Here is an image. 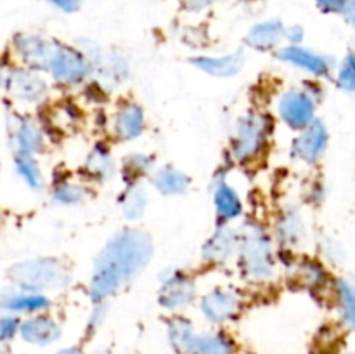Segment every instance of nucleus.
I'll list each match as a JSON object with an SVG mask.
<instances>
[{
  "mask_svg": "<svg viewBox=\"0 0 355 354\" xmlns=\"http://www.w3.org/2000/svg\"><path fill=\"white\" fill-rule=\"evenodd\" d=\"M335 83L342 92L355 96V54L352 51L347 52L345 58L336 66Z\"/></svg>",
  "mask_w": 355,
  "mask_h": 354,
  "instance_id": "obj_33",
  "label": "nucleus"
},
{
  "mask_svg": "<svg viewBox=\"0 0 355 354\" xmlns=\"http://www.w3.org/2000/svg\"><path fill=\"white\" fill-rule=\"evenodd\" d=\"M153 257V239L142 229L114 233L97 255L89 281L92 304H104L125 285L137 278Z\"/></svg>",
  "mask_w": 355,
  "mask_h": 354,
  "instance_id": "obj_1",
  "label": "nucleus"
},
{
  "mask_svg": "<svg viewBox=\"0 0 355 354\" xmlns=\"http://www.w3.org/2000/svg\"><path fill=\"white\" fill-rule=\"evenodd\" d=\"M305 37V30L300 24H291V26L284 28V40L290 45H302Z\"/></svg>",
  "mask_w": 355,
  "mask_h": 354,
  "instance_id": "obj_35",
  "label": "nucleus"
},
{
  "mask_svg": "<svg viewBox=\"0 0 355 354\" xmlns=\"http://www.w3.org/2000/svg\"><path fill=\"white\" fill-rule=\"evenodd\" d=\"M352 52L355 54V40H354V44H352Z\"/></svg>",
  "mask_w": 355,
  "mask_h": 354,
  "instance_id": "obj_43",
  "label": "nucleus"
},
{
  "mask_svg": "<svg viewBox=\"0 0 355 354\" xmlns=\"http://www.w3.org/2000/svg\"><path fill=\"white\" fill-rule=\"evenodd\" d=\"M239 231L229 224H218L217 229L208 236L201 248L203 262L210 266H225L238 255Z\"/></svg>",
  "mask_w": 355,
  "mask_h": 354,
  "instance_id": "obj_14",
  "label": "nucleus"
},
{
  "mask_svg": "<svg viewBox=\"0 0 355 354\" xmlns=\"http://www.w3.org/2000/svg\"><path fill=\"white\" fill-rule=\"evenodd\" d=\"M148 121L141 104L123 103L113 118V134L118 141L132 142L146 132Z\"/></svg>",
  "mask_w": 355,
  "mask_h": 354,
  "instance_id": "obj_18",
  "label": "nucleus"
},
{
  "mask_svg": "<svg viewBox=\"0 0 355 354\" xmlns=\"http://www.w3.org/2000/svg\"><path fill=\"white\" fill-rule=\"evenodd\" d=\"M277 59L284 65L309 73L314 78H328L336 68V62L331 56L304 47V45H286L277 52Z\"/></svg>",
  "mask_w": 355,
  "mask_h": 354,
  "instance_id": "obj_10",
  "label": "nucleus"
},
{
  "mask_svg": "<svg viewBox=\"0 0 355 354\" xmlns=\"http://www.w3.org/2000/svg\"><path fill=\"white\" fill-rule=\"evenodd\" d=\"M274 235L283 248L293 250L304 243L307 228H305L304 217L300 210L295 207H286L277 215L276 226H274Z\"/></svg>",
  "mask_w": 355,
  "mask_h": 354,
  "instance_id": "obj_20",
  "label": "nucleus"
},
{
  "mask_svg": "<svg viewBox=\"0 0 355 354\" xmlns=\"http://www.w3.org/2000/svg\"><path fill=\"white\" fill-rule=\"evenodd\" d=\"M196 283L187 273L172 269L162 276L158 302L166 311H182L196 301Z\"/></svg>",
  "mask_w": 355,
  "mask_h": 354,
  "instance_id": "obj_9",
  "label": "nucleus"
},
{
  "mask_svg": "<svg viewBox=\"0 0 355 354\" xmlns=\"http://www.w3.org/2000/svg\"><path fill=\"white\" fill-rule=\"evenodd\" d=\"M340 14H342L343 19H345L350 26L355 28V0H347Z\"/></svg>",
  "mask_w": 355,
  "mask_h": 354,
  "instance_id": "obj_39",
  "label": "nucleus"
},
{
  "mask_svg": "<svg viewBox=\"0 0 355 354\" xmlns=\"http://www.w3.org/2000/svg\"><path fill=\"white\" fill-rule=\"evenodd\" d=\"M284 24L281 21H262L257 23L255 26L250 28L246 35V44L253 51L259 52H270L279 47L281 42L284 40Z\"/></svg>",
  "mask_w": 355,
  "mask_h": 354,
  "instance_id": "obj_23",
  "label": "nucleus"
},
{
  "mask_svg": "<svg viewBox=\"0 0 355 354\" xmlns=\"http://www.w3.org/2000/svg\"><path fill=\"white\" fill-rule=\"evenodd\" d=\"M14 288L35 294L62 292L71 285V269L55 257H35L14 264L9 269Z\"/></svg>",
  "mask_w": 355,
  "mask_h": 354,
  "instance_id": "obj_2",
  "label": "nucleus"
},
{
  "mask_svg": "<svg viewBox=\"0 0 355 354\" xmlns=\"http://www.w3.org/2000/svg\"><path fill=\"white\" fill-rule=\"evenodd\" d=\"M193 66L215 78H231L245 66V54L241 51L229 52L222 56H198L191 59Z\"/></svg>",
  "mask_w": 355,
  "mask_h": 354,
  "instance_id": "obj_21",
  "label": "nucleus"
},
{
  "mask_svg": "<svg viewBox=\"0 0 355 354\" xmlns=\"http://www.w3.org/2000/svg\"><path fill=\"white\" fill-rule=\"evenodd\" d=\"M193 354H238V344L225 330L198 332Z\"/></svg>",
  "mask_w": 355,
  "mask_h": 354,
  "instance_id": "obj_27",
  "label": "nucleus"
},
{
  "mask_svg": "<svg viewBox=\"0 0 355 354\" xmlns=\"http://www.w3.org/2000/svg\"><path fill=\"white\" fill-rule=\"evenodd\" d=\"M293 278L305 290H321L328 285V271L319 260L302 259L295 264Z\"/></svg>",
  "mask_w": 355,
  "mask_h": 354,
  "instance_id": "obj_28",
  "label": "nucleus"
},
{
  "mask_svg": "<svg viewBox=\"0 0 355 354\" xmlns=\"http://www.w3.org/2000/svg\"><path fill=\"white\" fill-rule=\"evenodd\" d=\"M55 354H82V351L75 346H68V347H62V349H59Z\"/></svg>",
  "mask_w": 355,
  "mask_h": 354,
  "instance_id": "obj_41",
  "label": "nucleus"
},
{
  "mask_svg": "<svg viewBox=\"0 0 355 354\" xmlns=\"http://www.w3.org/2000/svg\"><path fill=\"white\" fill-rule=\"evenodd\" d=\"M148 189H146L142 180L127 183V187H125L120 196V210L127 221H141L144 217L146 210H148Z\"/></svg>",
  "mask_w": 355,
  "mask_h": 354,
  "instance_id": "obj_26",
  "label": "nucleus"
},
{
  "mask_svg": "<svg viewBox=\"0 0 355 354\" xmlns=\"http://www.w3.org/2000/svg\"><path fill=\"white\" fill-rule=\"evenodd\" d=\"M211 200H214L215 215L218 219V224H231L236 219L243 215V200L234 186L225 180L224 176L217 177L211 187Z\"/></svg>",
  "mask_w": 355,
  "mask_h": 354,
  "instance_id": "obj_17",
  "label": "nucleus"
},
{
  "mask_svg": "<svg viewBox=\"0 0 355 354\" xmlns=\"http://www.w3.org/2000/svg\"><path fill=\"white\" fill-rule=\"evenodd\" d=\"M85 56L92 65V75H97L101 83L106 87H114L125 82L128 75V62L120 54L101 51L96 54L85 52Z\"/></svg>",
  "mask_w": 355,
  "mask_h": 354,
  "instance_id": "obj_19",
  "label": "nucleus"
},
{
  "mask_svg": "<svg viewBox=\"0 0 355 354\" xmlns=\"http://www.w3.org/2000/svg\"><path fill=\"white\" fill-rule=\"evenodd\" d=\"M151 183L158 193L165 196L186 194L191 187V177L173 165H163L151 174Z\"/></svg>",
  "mask_w": 355,
  "mask_h": 354,
  "instance_id": "obj_25",
  "label": "nucleus"
},
{
  "mask_svg": "<svg viewBox=\"0 0 355 354\" xmlns=\"http://www.w3.org/2000/svg\"><path fill=\"white\" fill-rule=\"evenodd\" d=\"M3 90L17 103L40 104L49 96V83L40 71L19 65L6 71Z\"/></svg>",
  "mask_w": 355,
  "mask_h": 354,
  "instance_id": "obj_6",
  "label": "nucleus"
},
{
  "mask_svg": "<svg viewBox=\"0 0 355 354\" xmlns=\"http://www.w3.org/2000/svg\"><path fill=\"white\" fill-rule=\"evenodd\" d=\"M45 73H49L58 85L75 87L92 75V65L83 51L55 42Z\"/></svg>",
  "mask_w": 355,
  "mask_h": 354,
  "instance_id": "obj_5",
  "label": "nucleus"
},
{
  "mask_svg": "<svg viewBox=\"0 0 355 354\" xmlns=\"http://www.w3.org/2000/svg\"><path fill=\"white\" fill-rule=\"evenodd\" d=\"M200 311L210 325L222 326L241 314L243 297L231 288L215 287L201 297Z\"/></svg>",
  "mask_w": 355,
  "mask_h": 354,
  "instance_id": "obj_8",
  "label": "nucleus"
},
{
  "mask_svg": "<svg viewBox=\"0 0 355 354\" xmlns=\"http://www.w3.org/2000/svg\"><path fill=\"white\" fill-rule=\"evenodd\" d=\"M318 99L307 89L284 90L277 99L281 121L293 130H302L315 120Z\"/></svg>",
  "mask_w": 355,
  "mask_h": 354,
  "instance_id": "obj_7",
  "label": "nucleus"
},
{
  "mask_svg": "<svg viewBox=\"0 0 355 354\" xmlns=\"http://www.w3.org/2000/svg\"><path fill=\"white\" fill-rule=\"evenodd\" d=\"M272 121L262 111H250L236 124L231 139V155L238 163H252L260 158L269 144Z\"/></svg>",
  "mask_w": 355,
  "mask_h": 354,
  "instance_id": "obj_4",
  "label": "nucleus"
},
{
  "mask_svg": "<svg viewBox=\"0 0 355 354\" xmlns=\"http://www.w3.org/2000/svg\"><path fill=\"white\" fill-rule=\"evenodd\" d=\"M51 196L55 203L64 205V207H76V205L85 203L89 191L83 184L69 179H61L52 186Z\"/></svg>",
  "mask_w": 355,
  "mask_h": 354,
  "instance_id": "obj_31",
  "label": "nucleus"
},
{
  "mask_svg": "<svg viewBox=\"0 0 355 354\" xmlns=\"http://www.w3.org/2000/svg\"><path fill=\"white\" fill-rule=\"evenodd\" d=\"M238 262L243 276L252 283H266L276 274L272 236L260 224H248L239 233Z\"/></svg>",
  "mask_w": 355,
  "mask_h": 354,
  "instance_id": "obj_3",
  "label": "nucleus"
},
{
  "mask_svg": "<svg viewBox=\"0 0 355 354\" xmlns=\"http://www.w3.org/2000/svg\"><path fill=\"white\" fill-rule=\"evenodd\" d=\"M155 169V158L146 153H130L123 158L121 163V176L125 177L127 183H137L142 180L146 176L153 172Z\"/></svg>",
  "mask_w": 355,
  "mask_h": 354,
  "instance_id": "obj_32",
  "label": "nucleus"
},
{
  "mask_svg": "<svg viewBox=\"0 0 355 354\" xmlns=\"http://www.w3.org/2000/svg\"><path fill=\"white\" fill-rule=\"evenodd\" d=\"M54 38H45L42 35L19 33L12 38V51L19 62L35 71L45 73L49 58L55 47Z\"/></svg>",
  "mask_w": 355,
  "mask_h": 354,
  "instance_id": "obj_12",
  "label": "nucleus"
},
{
  "mask_svg": "<svg viewBox=\"0 0 355 354\" xmlns=\"http://www.w3.org/2000/svg\"><path fill=\"white\" fill-rule=\"evenodd\" d=\"M83 172L90 180L99 184L113 179L114 172H116V163H114L110 146L104 144V142L94 144L87 155L85 162H83Z\"/></svg>",
  "mask_w": 355,
  "mask_h": 354,
  "instance_id": "obj_22",
  "label": "nucleus"
},
{
  "mask_svg": "<svg viewBox=\"0 0 355 354\" xmlns=\"http://www.w3.org/2000/svg\"><path fill=\"white\" fill-rule=\"evenodd\" d=\"M217 2H222V0H187V6L193 10H201L205 9V7H210Z\"/></svg>",
  "mask_w": 355,
  "mask_h": 354,
  "instance_id": "obj_40",
  "label": "nucleus"
},
{
  "mask_svg": "<svg viewBox=\"0 0 355 354\" xmlns=\"http://www.w3.org/2000/svg\"><path fill=\"white\" fill-rule=\"evenodd\" d=\"M10 139L14 144V153L23 155H40L47 146V137L38 121L28 117H19L12 125Z\"/></svg>",
  "mask_w": 355,
  "mask_h": 354,
  "instance_id": "obj_16",
  "label": "nucleus"
},
{
  "mask_svg": "<svg viewBox=\"0 0 355 354\" xmlns=\"http://www.w3.org/2000/svg\"><path fill=\"white\" fill-rule=\"evenodd\" d=\"M62 335V326L49 312L31 314L21 318L19 339L33 347H49L58 342Z\"/></svg>",
  "mask_w": 355,
  "mask_h": 354,
  "instance_id": "obj_13",
  "label": "nucleus"
},
{
  "mask_svg": "<svg viewBox=\"0 0 355 354\" xmlns=\"http://www.w3.org/2000/svg\"><path fill=\"white\" fill-rule=\"evenodd\" d=\"M333 294H335L336 309H338L340 321L347 328H355V283L345 278H338L333 283Z\"/></svg>",
  "mask_w": 355,
  "mask_h": 354,
  "instance_id": "obj_29",
  "label": "nucleus"
},
{
  "mask_svg": "<svg viewBox=\"0 0 355 354\" xmlns=\"http://www.w3.org/2000/svg\"><path fill=\"white\" fill-rule=\"evenodd\" d=\"M196 335L194 323L186 316L175 314L166 321V339L175 354H193Z\"/></svg>",
  "mask_w": 355,
  "mask_h": 354,
  "instance_id": "obj_24",
  "label": "nucleus"
},
{
  "mask_svg": "<svg viewBox=\"0 0 355 354\" xmlns=\"http://www.w3.org/2000/svg\"><path fill=\"white\" fill-rule=\"evenodd\" d=\"M21 318L9 312H0V344H9L19 335Z\"/></svg>",
  "mask_w": 355,
  "mask_h": 354,
  "instance_id": "obj_34",
  "label": "nucleus"
},
{
  "mask_svg": "<svg viewBox=\"0 0 355 354\" xmlns=\"http://www.w3.org/2000/svg\"><path fill=\"white\" fill-rule=\"evenodd\" d=\"M3 85H6V69H3L2 62H0V92L3 90Z\"/></svg>",
  "mask_w": 355,
  "mask_h": 354,
  "instance_id": "obj_42",
  "label": "nucleus"
},
{
  "mask_svg": "<svg viewBox=\"0 0 355 354\" xmlns=\"http://www.w3.org/2000/svg\"><path fill=\"white\" fill-rule=\"evenodd\" d=\"M104 312H106L104 304H94L92 312H90L89 323H87V330H89V332H96V330L99 328V325L103 323V319H104Z\"/></svg>",
  "mask_w": 355,
  "mask_h": 354,
  "instance_id": "obj_36",
  "label": "nucleus"
},
{
  "mask_svg": "<svg viewBox=\"0 0 355 354\" xmlns=\"http://www.w3.org/2000/svg\"><path fill=\"white\" fill-rule=\"evenodd\" d=\"M329 144V132L324 121L315 118L312 124L298 130V135L291 142V155L305 165H315L324 156Z\"/></svg>",
  "mask_w": 355,
  "mask_h": 354,
  "instance_id": "obj_11",
  "label": "nucleus"
},
{
  "mask_svg": "<svg viewBox=\"0 0 355 354\" xmlns=\"http://www.w3.org/2000/svg\"><path fill=\"white\" fill-rule=\"evenodd\" d=\"M49 3L64 14H73L82 7V0H49Z\"/></svg>",
  "mask_w": 355,
  "mask_h": 354,
  "instance_id": "obj_37",
  "label": "nucleus"
},
{
  "mask_svg": "<svg viewBox=\"0 0 355 354\" xmlns=\"http://www.w3.org/2000/svg\"><path fill=\"white\" fill-rule=\"evenodd\" d=\"M14 170L17 177L26 184L30 189L42 191L45 186V177L40 165L37 162V156L23 155V153H14Z\"/></svg>",
  "mask_w": 355,
  "mask_h": 354,
  "instance_id": "obj_30",
  "label": "nucleus"
},
{
  "mask_svg": "<svg viewBox=\"0 0 355 354\" xmlns=\"http://www.w3.org/2000/svg\"><path fill=\"white\" fill-rule=\"evenodd\" d=\"M347 0H315V6L326 14H340Z\"/></svg>",
  "mask_w": 355,
  "mask_h": 354,
  "instance_id": "obj_38",
  "label": "nucleus"
},
{
  "mask_svg": "<svg viewBox=\"0 0 355 354\" xmlns=\"http://www.w3.org/2000/svg\"><path fill=\"white\" fill-rule=\"evenodd\" d=\"M52 307V298L45 294H35V292L10 290L0 294V312H9L16 316H31L49 312Z\"/></svg>",
  "mask_w": 355,
  "mask_h": 354,
  "instance_id": "obj_15",
  "label": "nucleus"
}]
</instances>
